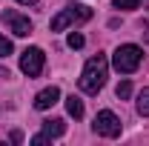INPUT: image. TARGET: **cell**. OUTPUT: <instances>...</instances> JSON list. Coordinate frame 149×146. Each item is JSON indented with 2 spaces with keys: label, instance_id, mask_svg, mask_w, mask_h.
<instances>
[{
  "label": "cell",
  "instance_id": "obj_1",
  "mask_svg": "<svg viewBox=\"0 0 149 146\" xmlns=\"http://www.w3.org/2000/svg\"><path fill=\"white\" fill-rule=\"evenodd\" d=\"M106 74H109V60H106V55H95V57L86 60L83 72L77 77V86L86 92V95H97V92L103 89V83H106Z\"/></svg>",
  "mask_w": 149,
  "mask_h": 146
},
{
  "label": "cell",
  "instance_id": "obj_2",
  "mask_svg": "<svg viewBox=\"0 0 149 146\" xmlns=\"http://www.w3.org/2000/svg\"><path fill=\"white\" fill-rule=\"evenodd\" d=\"M141 60H143V49L135 46V43H123V46L115 49V55H112V66H115L120 74H132L138 66H141Z\"/></svg>",
  "mask_w": 149,
  "mask_h": 146
},
{
  "label": "cell",
  "instance_id": "obj_3",
  "mask_svg": "<svg viewBox=\"0 0 149 146\" xmlns=\"http://www.w3.org/2000/svg\"><path fill=\"white\" fill-rule=\"evenodd\" d=\"M92 17V9L80 6V3H69L66 9H60L55 17H52V32H63L69 26H77V23H86Z\"/></svg>",
  "mask_w": 149,
  "mask_h": 146
},
{
  "label": "cell",
  "instance_id": "obj_4",
  "mask_svg": "<svg viewBox=\"0 0 149 146\" xmlns=\"http://www.w3.org/2000/svg\"><path fill=\"white\" fill-rule=\"evenodd\" d=\"M92 129L100 135V138H118V135H120V117H118L115 112L103 109V112H97Z\"/></svg>",
  "mask_w": 149,
  "mask_h": 146
},
{
  "label": "cell",
  "instance_id": "obj_5",
  "mask_svg": "<svg viewBox=\"0 0 149 146\" xmlns=\"http://www.w3.org/2000/svg\"><path fill=\"white\" fill-rule=\"evenodd\" d=\"M43 63H46V55H43V49H37V46H29V49L20 55V72L29 74V77H37V74L43 72Z\"/></svg>",
  "mask_w": 149,
  "mask_h": 146
},
{
  "label": "cell",
  "instance_id": "obj_6",
  "mask_svg": "<svg viewBox=\"0 0 149 146\" xmlns=\"http://www.w3.org/2000/svg\"><path fill=\"white\" fill-rule=\"evenodd\" d=\"M0 20L9 26V32H12V35H17V37L32 35V20L23 17V15H20V12H15V9H6V12L0 15Z\"/></svg>",
  "mask_w": 149,
  "mask_h": 146
},
{
  "label": "cell",
  "instance_id": "obj_7",
  "mask_svg": "<svg viewBox=\"0 0 149 146\" xmlns=\"http://www.w3.org/2000/svg\"><path fill=\"white\" fill-rule=\"evenodd\" d=\"M57 100H60V89L57 86H46V89H40L35 95V109L46 112V109H52Z\"/></svg>",
  "mask_w": 149,
  "mask_h": 146
},
{
  "label": "cell",
  "instance_id": "obj_8",
  "mask_svg": "<svg viewBox=\"0 0 149 146\" xmlns=\"http://www.w3.org/2000/svg\"><path fill=\"white\" fill-rule=\"evenodd\" d=\"M43 132H46L49 138H60V135L66 132V123H63L60 117H55V120H43Z\"/></svg>",
  "mask_w": 149,
  "mask_h": 146
},
{
  "label": "cell",
  "instance_id": "obj_9",
  "mask_svg": "<svg viewBox=\"0 0 149 146\" xmlns=\"http://www.w3.org/2000/svg\"><path fill=\"white\" fill-rule=\"evenodd\" d=\"M66 112L72 115L74 120H80V117H83V100L74 97V95H69V97H66Z\"/></svg>",
  "mask_w": 149,
  "mask_h": 146
},
{
  "label": "cell",
  "instance_id": "obj_10",
  "mask_svg": "<svg viewBox=\"0 0 149 146\" xmlns=\"http://www.w3.org/2000/svg\"><path fill=\"white\" fill-rule=\"evenodd\" d=\"M138 115L141 117H149V86L141 89V95H138Z\"/></svg>",
  "mask_w": 149,
  "mask_h": 146
},
{
  "label": "cell",
  "instance_id": "obj_11",
  "mask_svg": "<svg viewBox=\"0 0 149 146\" xmlns=\"http://www.w3.org/2000/svg\"><path fill=\"white\" fill-rule=\"evenodd\" d=\"M112 6H115V9H120V12H132V9H138V6H141V0H112Z\"/></svg>",
  "mask_w": 149,
  "mask_h": 146
},
{
  "label": "cell",
  "instance_id": "obj_12",
  "mask_svg": "<svg viewBox=\"0 0 149 146\" xmlns=\"http://www.w3.org/2000/svg\"><path fill=\"white\" fill-rule=\"evenodd\" d=\"M115 95H118L120 100H126V97L132 95V83H129V80H120V83H118V89H115Z\"/></svg>",
  "mask_w": 149,
  "mask_h": 146
},
{
  "label": "cell",
  "instance_id": "obj_13",
  "mask_svg": "<svg viewBox=\"0 0 149 146\" xmlns=\"http://www.w3.org/2000/svg\"><path fill=\"white\" fill-rule=\"evenodd\" d=\"M66 43H69V49H83V43H86V40H83V35H77V32H72Z\"/></svg>",
  "mask_w": 149,
  "mask_h": 146
},
{
  "label": "cell",
  "instance_id": "obj_14",
  "mask_svg": "<svg viewBox=\"0 0 149 146\" xmlns=\"http://www.w3.org/2000/svg\"><path fill=\"white\" fill-rule=\"evenodd\" d=\"M9 55H12V40L0 35V57H9Z\"/></svg>",
  "mask_w": 149,
  "mask_h": 146
},
{
  "label": "cell",
  "instance_id": "obj_15",
  "mask_svg": "<svg viewBox=\"0 0 149 146\" xmlns=\"http://www.w3.org/2000/svg\"><path fill=\"white\" fill-rule=\"evenodd\" d=\"M17 3H23V6H35L37 0H17Z\"/></svg>",
  "mask_w": 149,
  "mask_h": 146
}]
</instances>
